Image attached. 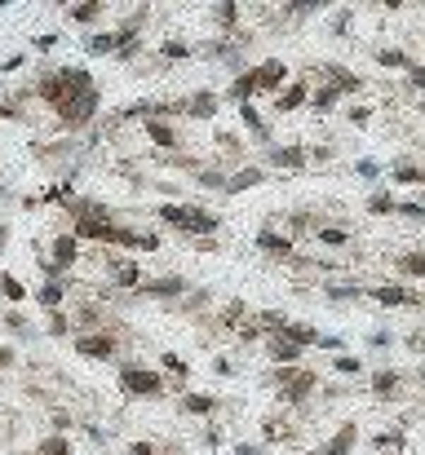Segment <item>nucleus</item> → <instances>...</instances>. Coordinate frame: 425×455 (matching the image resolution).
I'll return each instance as SVG.
<instances>
[{
	"label": "nucleus",
	"instance_id": "f257e3e1",
	"mask_svg": "<svg viewBox=\"0 0 425 455\" xmlns=\"http://www.w3.org/2000/svg\"><path fill=\"white\" fill-rule=\"evenodd\" d=\"M155 217H160L164 226L191 234V239H208V234H217V226H222L217 212H208V208H200V204H182V199H177V204H160Z\"/></svg>",
	"mask_w": 425,
	"mask_h": 455
},
{
	"label": "nucleus",
	"instance_id": "f03ea898",
	"mask_svg": "<svg viewBox=\"0 0 425 455\" xmlns=\"http://www.w3.org/2000/svg\"><path fill=\"white\" fill-rule=\"evenodd\" d=\"M120 389L128 398H160L164 394V376L151 372V367H142V363H124L120 367Z\"/></svg>",
	"mask_w": 425,
	"mask_h": 455
},
{
	"label": "nucleus",
	"instance_id": "7ed1b4c3",
	"mask_svg": "<svg viewBox=\"0 0 425 455\" xmlns=\"http://www.w3.org/2000/svg\"><path fill=\"white\" fill-rule=\"evenodd\" d=\"M270 380L284 389V398H288V402H306V398H310V389L319 384V376H315V372H306V367H275Z\"/></svg>",
	"mask_w": 425,
	"mask_h": 455
},
{
	"label": "nucleus",
	"instance_id": "20e7f679",
	"mask_svg": "<svg viewBox=\"0 0 425 455\" xmlns=\"http://www.w3.org/2000/svg\"><path fill=\"white\" fill-rule=\"evenodd\" d=\"M102 269H107V283H116V288H124V292H138L142 288V265L133 257H116V252H107Z\"/></svg>",
	"mask_w": 425,
	"mask_h": 455
},
{
	"label": "nucleus",
	"instance_id": "39448f33",
	"mask_svg": "<svg viewBox=\"0 0 425 455\" xmlns=\"http://www.w3.org/2000/svg\"><path fill=\"white\" fill-rule=\"evenodd\" d=\"M71 349H76V353H85V358H93V363H111V358H116V336H111L107 327H97V332H80L76 341H71Z\"/></svg>",
	"mask_w": 425,
	"mask_h": 455
},
{
	"label": "nucleus",
	"instance_id": "423d86ee",
	"mask_svg": "<svg viewBox=\"0 0 425 455\" xmlns=\"http://www.w3.org/2000/svg\"><path fill=\"white\" fill-rule=\"evenodd\" d=\"M76 257H80V239L67 230V234H58L54 239V257L44 261V274L49 279H67V269L76 265Z\"/></svg>",
	"mask_w": 425,
	"mask_h": 455
},
{
	"label": "nucleus",
	"instance_id": "0eeeda50",
	"mask_svg": "<svg viewBox=\"0 0 425 455\" xmlns=\"http://www.w3.org/2000/svg\"><path fill=\"white\" fill-rule=\"evenodd\" d=\"M138 296H151V301H182V296H186V279H182V274H164V279H142Z\"/></svg>",
	"mask_w": 425,
	"mask_h": 455
},
{
	"label": "nucleus",
	"instance_id": "6e6552de",
	"mask_svg": "<svg viewBox=\"0 0 425 455\" xmlns=\"http://www.w3.org/2000/svg\"><path fill=\"white\" fill-rule=\"evenodd\" d=\"M310 80H288L280 93H275V111L280 115H288V111H301V107H310Z\"/></svg>",
	"mask_w": 425,
	"mask_h": 455
},
{
	"label": "nucleus",
	"instance_id": "1a4fd4ad",
	"mask_svg": "<svg viewBox=\"0 0 425 455\" xmlns=\"http://www.w3.org/2000/svg\"><path fill=\"white\" fill-rule=\"evenodd\" d=\"M257 248L266 252L270 261H288V257H292V248H297V243H292V234H280L275 226H261V230H257Z\"/></svg>",
	"mask_w": 425,
	"mask_h": 455
},
{
	"label": "nucleus",
	"instance_id": "9d476101",
	"mask_svg": "<svg viewBox=\"0 0 425 455\" xmlns=\"http://www.w3.org/2000/svg\"><path fill=\"white\" fill-rule=\"evenodd\" d=\"M142 133H146V142L160 146V150H177V146H182V133H177L173 120H146Z\"/></svg>",
	"mask_w": 425,
	"mask_h": 455
},
{
	"label": "nucleus",
	"instance_id": "9b49d317",
	"mask_svg": "<svg viewBox=\"0 0 425 455\" xmlns=\"http://www.w3.org/2000/svg\"><path fill=\"white\" fill-rule=\"evenodd\" d=\"M253 71H257V89L261 93H280L284 84H288V66L280 58H266L261 66H253Z\"/></svg>",
	"mask_w": 425,
	"mask_h": 455
},
{
	"label": "nucleus",
	"instance_id": "f8f14e48",
	"mask_svg": "<svg viewBox=\"0 0 425 455\" xmlns=\"http://www.w3.org/2000/svg\"><path fill=\"white\" fill-rule=\"evenodd\" d=\"M128 40H138V36H124L120 27H111V31H93V36H89V54H93V58H102V54L116 58Z\"/></svg>",
	"mask_w": 425,
	"mask_h": 455
},
{
	"label": "nucleus",
	"instance_id": "ddd939ff",
	"mask_svg": "<svg viewBox=\"0 0 425 455\" xmlns=\"http://www.w3.org/2000/svg\"><path fill=\"white\" fill-rule=\"evenodd\" d=\"M266 181V168L261 164H239L231 177H226V195H239V190H253V186H261Z\"/></svg>",
	"mask_w": 425,
	"mask_h": 455
},
{
	"label": "nucleus",
	"instance_id": "4468645a",
	"mask_svg": "<svg viewBox=\"0 0 425 455\" xmlns=\"http://www.w3.org/2000/svg\"><path fill=\"white\" fill-rule=\"evenodd\" d=\"M266 159H270L275 168H292V173H297V168H306V164H310V150H306V146H297V142H292V146H270V150H266Z\"/></svg>",
	"mask_w": 425,
	"mask_h": 455
},
{
	"label": "nucleus",
	"instance_id": "2eb2a0df",
	"mask_svg": "<svg viewBox=\"0 0 425 455\" xmlns=\"http://www.w3.org/2000/svg\"><path fill=\"white\" fill-rule=\"evenodd\" d=\"M67 292H71V288H67V279H44L40 288H36V305L54 314V310H62V301H67Z\"/></svg>",
	"mask_w": 425,
	"mask_h": 455
},
{
	"label": "nucleus",
	"instance_id": "dca6fc26",
	"mask_svg": "<svg viewBox=\"0 0 425 455\" xmlns=\"http://www.w3.org/2000/svg\"><path fill=\"white\" fill-rule=\"evenodd\" d=\"M266 353H270V363H275V367H297V363H301V349L292 345V341H284L280 332L266 336Z\"/></svg>",
	"mask_w": 425,
	"mask_h": 455
},
{
	"label": "nucleus",
	"instance_id": "f3484780",
	"mask_svg": "<svg viewBox=\"0 0 425 455\" xmlns=\"http://www.w3.org/2000/svg\"><path fill=\"white\" fill-rule=\"evenodd\" d=\"M257 93H261V89H257V71H253V66H249V71H239V75L231 80V89H226V97H231L235 107H249Z\"/></svg>",
	"mask_w": 425,
	"mask_h": 455
},
{
	"label": "nucleus",
	"instance_id": "a211bd4d",
	"mask_svg": "<svg viewBox=\"0 0 425 455\" xmlns=\"http://www.w3.org/2000/svg\"><path fill=\"white\" fill-rule=\"evenodd\" d=\"M354 442H359V429H354V425H341V429L328 437V442L319 447V455H350Z\"/></svg>",
	"mask_w": 425,
	"mask_h": 455
},
{
	"label": "nucleus",
	"instance_id": "6ab92c4d",
	"mask_svg": "<svg viewBox=\"0 0 425 455\" xmlns=\"http://www.w3.org/2000/svg\"><path fill=\"white\" fill-rule=\"evenodd\" d=\"M212 27H222L226 36H239V5L235 0H222V5H212Z\"/></svg>",
	"mask_w": 425,
	"mask_h": 455
},
{
	"label": "nucleus",
	"instance_id": "aec40b11",
	"mask_svg": "<svg viewBox=\"0 0 425 455\" xmlns=\"http://www.w3.org/2000/svg\"><path fill=\"white\" fill-rule=\"evenodd\" d=\"M372 301H381V305H417V292L399 288V283H377V288H372Z\"/></svg>",
	"mask_w": 425,
	"mask_h": 455
},
{
	"label": "nucleus",
	"instance_id": "412c9836",
	"mask_svg": "<svg viewBox=\"0 0 425 455\" xmlns=\"http://www.w3.org/2000/svg\"><path fill=\"white\" fill-rule=\"evenodd\" d=\"M186 115L191 120H212V115H217V93H208V89L191 93L186 97Z\"/></svg>",
	"mask_w": 425,
	"mask_h": 455
},
{
	"label": "nucleus",
	"instance_id": "4be33fe9",
	"mask_svg": "<svg viewBox=\"0 0 425 455\" xmlns=\"http://www.w3.org/2000/svg\"><path fill=\"white\" fill-rule=\"evenodd\" d=\"M177 411L182 415H212L217 411V398L212 394H182L177 398Z\"/></svg>",
	"mask_w": 425,
	"mask_h": 455
},
{
	"label": "nucleus",
	"instance_id": "5701e85b",
	"mask_svg": "<svg viewBox=\"0 0 425 455\" xmlns=\"http://www.w3.org/2000/svg\"><path fill=\"white\" fill-rule=\"evenodd\" d=\"M239 124L249 128V133H253V138H257L261 146H270V124L257 115V107H253V102H249V107H239Z\"/></svg>",
	"mask_w": 425,
	"mask_h": 455
},
{
	"label": "nucleus",
	"instance_id": "b1692460",
	"mask_svg": "<svg viewBox=\"0 0 425 455\" xmlns=\"http://www.w3.org/2000/svg\"><path fill=\"white\" fill-rule=\"evenodd\" d=\"M195 186L200 190H217V195H226V173L217 164H200L195 168Z\"/></svg>",
	"mask_w": 425,
	"mask_h": 455
},
{
	"label": "nucleus",
	"instance_id": "393cba45",
	"mask_svg": "<svg viewBox=\"0 0 425 455\" xmlns=\"http://www.w3.org/2000/svg\"><path fill=\"white\" fill-rule=\"evenodd\" d=\"M390 181H395V186H425V168L403 159V164L390 168Z\"/></svg>",
	"mask_w": 425,
	"mask_h": 455
},
{
	"label": "nucleus",
	"instance_id": "a878e982",
	"mask_svg": "<svg viewBox=\"0 0 425 455\" xmlns=\"http://www.w3.org/2000/svg\"><path fill=\"white\" fill-rule=\"evenodd\" d=\"M337 102H341V89H337V84H323V89L310 93V111H319V115L337 111Z\"/></svg>",
	"mask_w": 425,
	"mask_h": 455
},
{
	"label": "nucleus",
	"instance_id": "bb28decb",
	"mask_svg": "<svg viewBox=\"0 0 425 455\" xmlns=\"http://www.w3.org/2000/svg\"><path fill=\"white\" fill-rule=\"evenodd\" d=\"M284 341H292V345H297V349H310V345H319V332L315 327H306V323H288L284 332Z\"/></svg>",
	"mask_w": 425,
	"mask_h": 455
},
{
	"label": "nucleus",
	"instance_id": "cd10ccee",
	"mask_svg": "<svg viewBox=\"0 0 425 455\" xmlns=\"http://www.w3.org/2000/svg\"><path fill=\"white\" fill-rule=\"evenodd\" d=\"M399 384H403L399 372H377V376H372V394H377V398H395Z\"/></svg>",
	"mask_w": 425,
	"mask_h": 455
},
{
	"label": "nucleus",
	"instance_id": "c85d7f7f",
	"mask_svg": "<svg viewBox=\"0 0 425 455\" xmlns=\"http://www.w3.org/2000/svg\"><path fill=\"white\" fill-rule=\"evenodd\" d=\"M315 239L323 248H346L350 243V230H341V226H315Z\"/></svg>",
	"mask_w": 425,
	"mask_h": 455
},
{
	"label": "nucleus",
	"instance_id": "c756f323",
	"mask_svg": "<svg viewBox=\"0 0 425 455\" xmlns=\"http://www.w3.org/2000/svg\"><path fill=\"white\" fill-rule=\"evenodd\" d=\"M36 455H71V437H62V433H49L36 442Z\"/></svg>",
	"mask_w": 425,
	"mask_h": 455
},
{
	"label": "nucleus",
	"instance_id": "7c9ffc66",
	"mask_svg": "<svg viewBox=\"0 0 425 455\" xmlns=\"http://www.w3.org/2000/svg\"><path fill=\"white\" fill-rule=\"evenodd\" d=\"M107 13V0H85V5L71 9V23H97Z\"/></svg>",
	"mask_w": 425,
	"mask_h": 455
},
{
	"label": "nucleus",
	"instance_id": "2f4dec72",
	"mask_svg": "<svg viewBox=\"0 0 425 455\" xmlns=\"http://www.w3.org/2000/svg\"><path fill=\"white\" fill-rule=\"evenodd\" d=\"M5 327H9L13 336H18V341H36V327H31L18 310H5Z\"/></svg>",
	"mask_w": 425,
	"mask_h": 455
},
{
	"label": "nucleus",
	"instance_id": "473e14b6",
	"mask_svg": "<svg viewBox=\"0 0 425 455\" xmlns=\"http://www.w3.org/2000/svg\"><path fill=\"white\" fill-rule=\"evenodd\" d=\"M368 212H372V217H390V212H399V204H395V195L377 190V195L368 199Z\"/></svg>",
	"mask_w": 425,
	"mask_h": 455
},
{
	"label": "nucleus",
	"instance_id": "72a5a7b5",
	"mask_svg": "<svg viewBox=\"0 0 425 455\" xmlns=\"http://www.w3.org/2000/svg\"><path fill=\"white\" fill-rule=\"evenodd\" d=\"M399 269H403L407 279H425V257H421V252H403V257H399Z\"/></svg>",
	"mask_w": 425,
	"mask_h": 455
},
{
	"label": "nucleus",
	"instance_id": "f704fd0d",
	"mask_svg": "<svg viewBox=\"0 0 425 455\" xmlns=\"http://www.w3.org/2000/svg\"><path fill=\"white\" fill-rule=\"evenodd\" d=\"M0 292H5V301H13V305H18V301L27 296V288L18 283V274H9V269L0 274Z\"/></svg>",
	"mask_w": 425,
	"mask_h": 455
},
{
	"label": "nucleus",
	"instance_id": "c9c22d12",
	"mask_svg": "<svg viewBox=\"0 0 425 455\" xmlns=\"http://www.w3.org/2000/svg\"><path fill=\"white\" fill-rule=\"evenodd\" d=\"M160 58L164 62H182V58H191V44L186 40H164L160 44Z\"/></svg>",
	"mask_w": 425,
	"mask_h": 455
},
{
	"label": "nucleus",
	"instance_id": "e433bc0d",
	"mask_svg": "<svg viewBox=\"0 0 425 455\" xmlns=\"http://www.w3.org/2000/svg\"><path fill=\"white\" fill-rule=\"evenodd\" d=\"M377 62H381V66H395V71H407V66H412L403 49H377Z\"/></svg>",
	"mask_w": 425,
	"mask_h": 455
},
{
	"label": "nucleus",
	"instance_id": "4c0bfd02",
	"mask_svg": "<svg viewBox=\"0 0 425 455\" xmlns=\"http://www.w3.org/2000/svg\"><path fill=\"white\" fill-rule=\"evenodd\" d=\"M67 318H71V314H62V310L49 314V336H58V341H62V336H71V323H67Z\"/></svg>",
	"mask_w": 425,
	"mask_h": 455
},
{
	"label": "nucleus",
	"instance_id": "58836bf2",
	"mask_svg": "<svg viewBox=\"0 0 425 455\" xmlns=\"http://www.w3.org/2000/svg\"><path fill=\"white\" fill-rule=\"evenodd\" d=\"M372 447H377L381 455H385V451H399V447H403V429H395V433H381V437H372Z\"/></svg>",
	"mask_w": 425,
	"mask_h": 455
},
{
	"label": "nucleus",
	"instance_id": "ea45409f",
	"mask_svg": "<svg viewBox=\"0 0 425 455\" xmlns=\"http://www.w3.org/2000/svg\"><path fill=\"white\" fill-rule=\"evenodd\" d=\"M337 372L341 376H359V372H364V363H359L354 353H337Z\"/></svg>",
	"mask_w": 425,
	"mask_h": 455
},
{
	"label": "nucleus",
	"instance_id": "a19ab883",
	"mask_svg": "<svg viewBox=\"0 0 425 455\" xmlns=\"http://www.w3.org/2000/svg\"><path fill=\"white\" fill-rule=\"evenodd\" d=\"M160 367H164V372H173L177 380H186V363L177 358V353H164V358H160Z\"/></svg>",
	"mask_w": 425,
	"mask_h": 455
},
{
	"label": "nucleus",
	"instance_id": "79ce46f5",
	"mask_svg": "<svg viewBox=\"0 0 425 455\" xmlns=\"http://www.w3.org/2000/svg\"><path fill=\"white\" fill-rule=\"evenodd\" d=\"M323 296H328V301H354V296H359V288H350V283H346V288L328 283V288H323Z\"/></svg>",
	"mask_w": 425,
	"mask_h": 455
},
{
	"label": "nucleus",
	"instance_id": "37998d69",
	"mask_svg": "<svg viewBox=\"0 0 425 455\" xmlns=\"http://www.w3.org/2000/svg\"><path fill=\"white\" fill-rule=\"evenodd\" d=\"M71 429H76V415H71V411H54V433L67 437Z\"/></svg>",
	"mask_w": 425,
	"mask_h": 455
},
{
	"label": "nucleus",
	"instance_id": "c03bdc74",
	"mask_svg": "<svg viewBox=\"0 0 425 455\" xmlns=\"http://www.w3.org/2000/svg\"><path fill=\"white\" fill-rule=\"evenodd\" d=\"M354 173H359V177H368V181H377V177H381V164H377V159H359V164H354Z\"/></svg>",
	"mask_w": 425,
	"mask_h": 455
},
{
	"label": "nucleus",
	"instance_id": "a18cd8bd",
	"mask_svg": "<svg viewBox=\"0 0 425 455\" xmlns=\"http://www.w3.org/2000/svg\"><path fill=\"white\" fill-rule=\"evenodd\" d=\"M23 66H27V54H13V58L0 62V75H13V71H23Z\"/></svg>",
	"mask_w": 425,
	"mask_h": 455
},
{
	"label": "nucleus",
	"instance_id": "49530a36",
	"mask_svg": "<svg viewBox=\"0 0 425 455\" xmlns=\"http://www.w3.org/2000/svg\"><path fill=\"white\" fill-rule=\"evenodd\" d=\"M13 363H18V349H13V345H0V376H5Z\"/></svg>",
	"mask_w": 425,
	"mask_h": 455
},
{
	"label": "nucleus",
	"instance_id": "de8ad7c7",
	"mask_svg": "<svg viewBox=\"0 0 425 455\" xmlns=\"http://www.w3.org/2000/svg\"><path fill=\"white\" fill-rule=\"evenodd\" d=\"M116 58H120V62H133V58H142V36H138V40H128V44L120 49V54H116Z\"/></svg>",
	"mask_w": 425,
	"mask_h": 455
},
{
	"label": "nucleus",
	"instance_id": "09e8293b",
	"mask_svg": "<svg viewBox=\"0 0 425 455\" xmlns=\"http://www.w3.org/2000/svg\"><path fill=\"white\" fill-rule=\"evenodd\" d=\"M204 305H208V292H191V296L182 301V310H186V314H195V310H204Z\"/></svg>",
	"mask_w": 425,
	"mask_h": 455
},
{
	"label": "nucleus",
	"instance_id": "8fccbe9b",
	"mask_svg": "<svg viewBox=\"0 0 425 455\" xmlns=\"http://www.w3.org/2000/svg\"><path fill=\"white\" fill-rule=\"evenodd\" d=\"M217 146L226 150V155H239V138L235 133H217Z\"/></svg>",
	"mask_w": 425,
	"mask_h": 455
},
{
	"label": "nucleus",
	"instance_id": "3c124183",
	"mask_svg": "<svg viewBox=\"0 0 425 455\" xmlns=\"http://www.w3.org/2000/svg\"><path fill=\"white\" fill-rule=\"evenodd\" d=\"M407 84H412V89H421V93H425V66H407Z\"/></svg>",
	"mask_w": 425,
	"mask_h": 455
},
{
	"label": "nucleus",
	"instance_id": "603ef678",
	"mask_svg": "<svg viewBox=\"0 0 425 455\" xmlns=\"http://www.w3.org/2000/svg\"><path fill=\"white\" fill-rule=\"evenodd\" d=\"M346 27H350V9H341L333 18V31H337V36H346Z\"/></svg>",
	"mask_w": 425,
	"mask_h": 455
},
{
	"label": "nucleus",
	"instance_id": "864d4df0",
	"mask_svg": "<svg viewBox=\"0 0 425 455\" xmlns=\"http://www.w3.org/2000/svg\"><path fill=\"white\" fill-rule=\"evenodd\" d=\"M390 341H395V336H390V332H372V336H368V345H372V349H385Z\"/></svg>",
	"mask_w": 425,
	"mask_h": 455
},
{
	"label": "nucleus",
	"instance_id": "5fc2aeb1",
	"mask_svg": "<svg viewBox=\"0 0 425 455\" xmlns=\"http://www.w3.org/2000/svg\"><path fill=\"white\" fill-rule=\"evenodd\" d=\"M235 455H266V447H261V442H239Z\"/></svg>",
	"mask_w": 425,
	"mask_h": 455
},
{
	"label": "nucleus",
	"instance_id": "6e6d98bb",
	"mask_svg": "<svg viewBox=\"0 0 425 455\" xmlns=\"http://www.w3.org/2000/svg\"><path fill=\"white\" fill-rule=\"evenodd\" d=\"M124 455H160V451H155V442H133Z\"/></svg>",
	"mask_w": 425,
	"mask_h": 455
},
{
	"label": "nucleus",
	"instance_id": "4d7b16f0",
	"mask_svg": "<svg viewBox=\"0 0 425 455\" xmlns=\"http://www.w3.org/2000/svg\"><path fill=\"white\" fill-rule=\"evenodd\" d=\"M319 349H337L341 353V349H346V341H341V336H319Z\"/></svg>",
	"mask_w": 425,
	"mask_h": 455
},
{
	"label": "nucleus",
	"instance_id": "13d9d810",
	"mask_svg": "<svg viewBox=\"0 0 425 455\" xmlns=\"http://www.w3.org/2000/svg\"><path fill=\"white\" fill-rule=\"evenodd\" d=\"M368 120H372L368 107H350V124H368Z\"/></svg>",
	"mask_w": 425,
	"mask_h": 455
},
{
	"label": "nucleus",
	"instance_id": "bf43d9fd",
	"mask_svg": "<svg viewBox=\"0 0 425 455\" xmlns=\"http://www.w3.org/2000/svg\"><path fill=\"white\" fill-rule=\"evenodd\" d=\"M54 44H58V31H49V36H36V49H40V54H49Z\"/></svg>",
	"mask_w": 425,
	"mask_h": 455
},
{
	"label": "nucleus",
	"instance_id": "052dcab7",
	"mask_svg": "<svg viewBox=\"0 0 425 455\" xmlns=\"http://www.w3.org/2000/svg\"><path fill=\"white\" fill-rule=\"evenodd\" d=\"M212 372H217V376H231L235 367H231V358H212Z\"/></svg>",
	"mask_w": 425,
	"mask_h": 455
},
{
	"label": "nucleus",
	"instance_id": "680f3d73",
	"mask_svg": "<svg viewBox=\"0 0 425 455\" xmlns=\"http://www.w3.org/2000/svg\"><path fill=\"white\" fill-rule=\"evenodd\" d=\"M204 442L208 447H222V429H204Z\"/></svg>",
	"mask_w": 425,
	"mask_h": 455
},
{
	"label": "nucleus",
	"instance_id": "e2e57ef3",
	"mask_svg": "<svg viewBox=\"0 0 425 455\" xmlns=\"http://www.w3.org/2000/svg\"><path fill=\"white\" fill-rule=\"evenodd\" d=\"M5 243H9V226L0 222V252H5Z\"/></svg>",
	"mask_w": 425,
	"mask_h": 455
},
{
	"label": "nucleus",
	"instance_id": "0e129e2a",
	"mask_svg": "<svg viewBox=\"0 0 425 455\" xmlns=\"http://www.w3.org/2000/svg\"><path fill=\"white\" fill-rule=\"evenodd\" d=\"M9 115H13V107H9V102H0V120H9Z\"/></svg>",
	"mask_w": 425,
	"mask_h": 455
},
{
	"label": "nucleus",
	"instance_id": "69168bd1",
	"mask_svg": "<svg viewBox=\"0 0 425 455\" xmlns=\"http://www.w3.org/2000/svg\"><path fill=\"white\" fill-rule=\"evenodd\" d=\"M421 115H425V102H421Z\"/></svg>",
	"mask_w": 425,
	"mask_h": 455
},
{
	"label": "nucleus",
	"instance_id": "338daca9",
	"mask_svg": "<svg viewBox=\"0 0 425 455\" xmlns=\"http://www.w3.org/2000/svg\"><path fill=\"white\" fill-rule=\"evenodd\" d=\"M421 380H425V372H421Z\"/></svg>",
	"mask_w": 425,
	"mask_h": 455
}]
</instances>
